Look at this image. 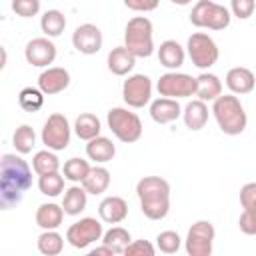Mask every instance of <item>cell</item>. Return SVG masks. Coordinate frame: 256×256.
Wrapping results in <instances>:
<instances>
[{"label": "cell", "mask_w": 256, "mask_h": 256, "mask_svg": "<svg viewBox=\"0 0 256 256\" xmlns=\"http://www.w3.org/2000/svg\"><path fill=\"white\" fill-rule=\"evenodd\" d=\"M32 186V170L28 162L16 154H4L0 158V206L10 210L18 206L24 192Z\"/></svg>", "instance_id": "1"}, {"label": "cell", "mask_w": 256, "mask_h": 256, "mask_svg": "<svg viewBox=\"0 0 256 256\" xmlns=\"http://www.w3.org/2000/svg\"><path fill=\"white\" fill-rule=\"evenodd\" d=\"M140 210L150 220H162L170 212V184L160 176H144L136 184Z\"/></svg>", "instance_id": "2"}, {"label": "cell", "mask_w": 256, "mask_h": 256, "mask_svg": "<svg viewBox=\"0 0 256 256\" xmlns=\"http://www.w3.org/2000/svg\"><path fill=\"white\" fill-rule=\"evenodd\" d=\"M212 114L218 128L228 136H238L246 130L248 116L236 94H220L212 104Z\"/></svg>", "instance_id": "3"}, {"label": "cell", "mask_w": 256, "mask_h": 256, "mask_svg": "<svg viewBox=\"0 0 256 256\" xmlns=\"http://www.w3.org/2000/svg\"><path fill=\"white\" fill-rule=\"evenodd\" d=\"M154 28L146 16H134L124 28V46L136 58H148L154 52Z\"/></svg>", "instance_id": "4"}, {"label": "cell", "mask_w": 256, "mask_h": 256, "mask_svg": "<svg viewBox=\"0 0 256 256\" xmlns=\"http://www.w3.org/2000/svg\"><path fill=\"white\" fill-rule=\"evenodd\" d=\"M106 122H108V128L112 130V134L124 142V144H134L140 140L142 136V120L136 112H130L128 108H110L108 114H106Z\"/></svg>", "instance_id": "5"}, {"label": "cell", "mask_w": 256, "mask_h": 256, "mask_svg": "<svg viewBox=\"0 0 256 256\" xmlns=\"http://www.w3.org/2000/svg\"><path fill=\"white\" fill-rule=\"evenodd\" d=\"M230 10L212 0H198L190 12V22L196 28L208 30H224L230 24Z\"/></svg>", "instance_id": "6"}, {"label": "cell", "mask_w": 256, "mask_h": 256, "mask_svg": "<svg viewBox=\"0 0 256 256\" xmlns=\"http://www.w3.org/2000/svg\"><path fill=\"white\" fill-rule=\"evenodd\" d=\"M186 48H188V56H190L192 64L200 70H208L218 62L220 50H218L216 42L212 40V36H208L206 32H194L188 38Z\"/></svg>", "instance_id": "7"}, {"label": "cell", "mask_w": 256, "mask_h": 256, "mask_svg": "<svg viewBox=\"0 0 256 256\" xmlns=\"http://www.w3.org/2000/svg\"><path fill=\"white\" fill-rule=\"evenodd\" d=\"M70 134H72V128H70L68 118L64 114H60V112H54L44 122V128H42V144L46 148L54 150V152H60V150L68 148Z\"/></svg>", "instance_id": "8"}, {"label": "cell", "mask_w": 256, "mask_h": 256, "mask_svg": "<svg viewBox=\"0 0 256 256\" xmlns=\"http://www.w3.org/2000/svg\"><path fill=\"white\" fill-rule=\"evenodd\" d=\"M196 78H192L190 74L184 72H166L160 76V80L156 82V90L160 96L166 98H188V96H196Z\"/></svg>", "instance_id": "9"}, {"label": "cell", "mask_w": 256, "mask_h": 256, "mask_svg": "<svg viewBox=\"0 0 256 256\" xmlns=\"http://www.w3.org/2000/svg\"><path fill=\"white\" fill-rule=\"evenodd\" d=\"M216 230L210 220H196L186 234V252L190 256H210Z\"/></svg>", "instance_id": "10"}, {"label": "cell", "mask_w": 256, "mask_h": 256, "mask_svg": "<svg viewBox=\"0 0 256 256\" xmlns=\"http://www.w3.org/2000/svg\"><path fill=\"white\" fill-rule=\"evenodd\" d=\"M102 234H104V230H102L100 220L86 216V218H80L78 222H74L72 226H68L66 240H68L70 246H74L78 250H84L90 244H94L96 240H100Z\"/></svg>", "instance_id": "11"}, {"label": "cell", "mask_w": 256, "mask_h": 256, "mask_svg": "<svg viewBox=\"0 0 256 256\" xmlns=\"http://www.w3.org/2000/svg\"><path fill=\"white\" fill-rule=\"evenodd\" d=\"M122 98L130 108H144L152 98V80L146 74H132L122 84Z\"/></svg>", "instance_id": "12"}, {"label": "cell", "mask_w": 256, "mask_h": 256, "mask_svg": "<svg viewBox=\"0 0 256 256\" xmlns=\"http://www.w3.org/2000/svg\"><path fill=\"white\" fill-rule=\"evenodd\" d=\"M102 42H104V38H102L100 28H98L96 24H90V22L80 24V26L74 30V34H72V46H74L80 54H88V56H90V54L100 52Z\"/></svg>", "instance_id": "13"}, {"label": "cell", "mask_w": 256, "mask_h": 256, "mask_svg": "<svg viewBox=\"0 0 256 256\" xmlns=\"http://www.w3.org/2000/svg\"><path fill=\"white\" fill-rule=\"evenodd\" d=\"M24 56L28 60V64L44 68L48 64H52L56 60V44L48 38V36H40V38H32L26 48H24Z\"/></svg>", "instance_id": "14"}, {"label": "cell", "mask_w": 256, "mask_h": 256, "mask_svg": "<svg viewBox=\"0 0 256 256\" xmlns=\"http://www.w3.org/2000/svg\"><path fill=\"white\" fill-rule=\"evenodd\" d=\"M68 84H70V72L66 68H60V66L46 68L38 76V88L46 96H54V94L64 92L68 88Z\"/></svg>", "instance_id": "15"}, {"label": "cell", "mask_w": 256, "mask_h": 256, "mask_svg": "<svg viewBox=\"0 0 256 256\" xmlns=\"http://www.w3.org/2000/svg\"><path fill=\"white\" fill-rule=\"evenodd\" d=\"M98 214H100V220L106 224H120L128 216V204L120 196H106L98 204Z\"/></svg>", "instance_id": "16"}, {"label": "cell", "mask_w": 256, "mask_h": 256, "mask_svg": "<svg viewBox=\"0 0 256 256\" xmlns=\"http://www.w3.org/2000/svg\"><path fill=\"white\" fill-rule=\"evenodd\" d=\"M182 114V108L178 104L176 98H156L152 104H150V116L156 124H170L174 122L178 116Z\"/></svg>", "instance_id": "17"}, {"label": "cell", "mask_w": 256, "mask_h": 256, "mask_svg": "<svg viewBox=\"0 0 256 256\" xmlns=\"http://www.w3.org/2000/svg\"><path fill=\"white\" fill-rule=\"evenodd\" d=\"M226 86L230 88L232 94H248L254 90L256 86V78L252 74V70L244 68V66H236L230 68L226 74Z\"/></svg>", "instance_id": "18"}, {"label": "cell", "mask_w": 256, "mask_h": 256, "mask_svg": "<svg viewBox=\"0 0 256 256\" xmlns=\"http://www.w3.org/2000/svg\"><path fill=\"white\" fill-rule=\"evenodd\" d=\"M136 66V56L126 46H116L108 54V70L116 76H126Z\"/></svg>", "instance_id": "19"}, {"label": "cell", "mask_w": 256, "mask_h": 256, "mask_svg": "<svg viewBox=\"0 0 256 256\" xmlns=\"http://www.w3.org/2000/svg\"><path fill=\"white\" fill-rule=\"evenodd\" d=\"M86 156L96 164H106L116 156V146L106 136H96L86 144Z\"/></svg>", "instance_id": "20"}, {"label": "cell", "mask_w": 256, "mask_h": 256, "mask_svg": "<svg viewBox=\"0 0 256 256\" xmlns=\"http://www.w3.org/2000/svg\"><path fill=\"white\" fill-rule=\"evenodd\" d=\"M64 208L54 202H44L36 210V224L42 230H56L64 220Z\"/></svg>", "instance_id": "21"}, {"label": "cell", "mask_w": 256, "mask_h": 256, "mask_svg": "<svg viewBox=\"0 0 256 256\" xmlns=\"http://www.w3.org/2000/svg\"><path fill=\"white\" fill-rule=\"evenodd\" d=\"M184 58H186V52L176 40H164L158 48V60L168 70L180 68L184 64Z\"/></svg>", "instance_id": "22"}, {"label": "cell", "mask_w": 256, "mask_h": 256, "mask_svg": "<svg viewBox=\"0 0 256 256\" xmlns=\"http://www.w3.org/2000/svg\"><path fill=\"white\" fill-rule=\"evenodd\" d=\"M196 96L204 102H214L222 94V80L212 72H202L200 76H196Z\"/></svg>", "instance_id": "23"}, {"label": "cell", "mask_w": 256, "mask_h": 256, "mask_svg": "<svg viewBox=\"0 0 256 256\" xmlns=\"http://www.w3.org/2000/svg\"><path fill=\"white\" fill-rule=\"evenodd\" d=\"M182 116H184V124H186V128H190V130H202L204 126H206V122H208V106H206V102L204 100H192V102H188L186 104V108H184V112H182Z\"/></svg>", "instance_id": "24"}, {"label": "cell", "mask_w": 256, "mask_h": 256, "mask_svg": "<svg viewBox=\"0 0 256 256\" xmlns=\"http://www.w3.org/2000/svg\"><path fill=\"white\" fill-rule=\"evenodd\" d=\"M88 204V192L84 190V186H70L66 192H64V198H62V208L68 216H78Z\"/></svg>", "instance_id": "25"}, {"label": "cell", "mask_w": 256, "mask_h": 256, "mask_svg": "<svg viewBox=\"0 0 256 256\" xmlns=\"http://www.w3.org/2000/svg\"><path fill=\"white\" fill-rule=\"evenodd\" d=\"M100 130H102V124H100V118L92 112H84L76 118L74 122V132L80 140H92L96 136H100Z\"/></svg>", "instance_id": "26"}, {"label": "cell", "mask_w": 256, "mask_h": 256, "mask_svg": "<svg viewBox=\"0 0 256 256\" xmlns=\"http://www.w3.org/2000/svg\"><path fill=\"white\" fill-rule=\"evenodd\" d=\"M82 186H84V190L88 194H94V196L96 194H102L110 186V172L104 166H92L90 172H88V176L84 178Z\"/></svg>", "instance_id": "27"}, {"label": "cell", "mask_w": 256, "mask_h": 256, "mask_svg": "<svg viewBox=\"0 0 256 256\" xmlns=\"http://www.w3.org/2000/svg\"><path fill=\"white\" fill-rule=\"evenodd\" d=\"M40 28L48 38H56L66 28V16L60 10H46L40 18Z\"/></svg>", "instance_id": "28"}, {"label": "cell", "mask_w": 256, "mask_h": 256, "mask_svg": "<svg viewBox=\"0 0 256 256\" xmlns=\"http://www.w3.org/2000/svg\"><path fill=\"white\" fill-rule=\"evenodd\" d=\"M58 168H60V160H58V156L54 154V150H50V148L36 152L34 158H32V170H34L38 176L50 174V172H58Z\"/></svg>", "instance_id": "29"}, {"label": "cell", "mask_w": 256, "mask_h": 256, "mask_svg": "<svg viewBox=\"0 0 256 256\" xmlns=\"http://www.w3.org/2000/svg\"><path fill=\"white\" fill-rule=\"evenodd\" d=\"M130 242H132L130 232L126 228H122V226H112L108 232L102 234V244L110 246L116 254H124V250H126V246Z\"/></svg>", "instance_id": "30"}, {"label": "cell", "mask_w": 256, "mask_h": 256, "mask_svg": "<svg viewBox=\"0 0 256 256\" xmlns=\"http://www.w3.org/2000/svg\"><path fill=\"white\" fill-rule=\"evenodd\" d=\"M12 144L16 148L18 154H28L32 152L34 144H36V132L32 126L28 124H20L16 130H14V136H12Z\"/></svg>", "instance_id": "31"}, {"label": "cell", "mask_w": 256, "mask_h": 256, "mask_svg": "<svg viewBox=\"0 0 256 256\" xmlns=\"http://www.w3.org/2000/svg\"><path fill=\"white\" fill-rule=\"evenodd\" d=\"M36 246H38V250H40L42 254H46V256H56V254H60L62 248H64V238H62L56 230H44V232L38 236Z\"/></svg>", "instance_id": "32"}, {"label": "cell", "mask_w": 256, "mask_h": 256, "mask_svg": "<svg viewBox=\"0 0 256 256\" xmlns=\"http://www.w3.org/2000/svg\"><path fill=\"white\" fill-rule=\"evenodd\" d=\"M44 92L40 88H32V86H26L20 90L18 94V104L22 110L26 112H38L42 106H44Z\"/></svg>", "instance_id": "33"}, {"label": "cell", "mask_w": 256, "mask_h": 256, "mask_svg": "<svg viewBox=\"0 0 256 256\" xmlns=\"http://www.w3.org/2000/svg\"><path fill=\"white\" fill-rule=\"evenodd\" d=\"M90 168L92 166L88 164V160H84V158H70V160L64 162V178L74 182V184H78V182L82 184L84 178L88 176Z\"/></svg>", "instance_id": "34"}, {"label": "cell", "mask_w": 256, "mask_h": 256, "mask_svg": "<svg viewBox=\"0 0 256 256\" xmlns=\"http://www.w3.org/2000/svg\"><path fill=\"white\" fill-rule=\"evenodd\" d=\"M38 188L44 196H58L64 192V176L60 172H50V174H42L38 178Z\"/></svg>", "instance_id": "35"}, {"label": "cell", "mask_w": 256, "mask_h": 256, "mask_svg": "<svg viewBox=\"0 0 256 256\" xmlns=\"http://www.w3.org/2000/svg\"><path fill=\"white\" fill-rule=\"evenodd\" d=\"M180 244H182V238L174 230H164L156 236V246L164 254H176L180 250Z\"/></svg>", "instance_id": "36"}, {"label": "cell", "mask_w": 256, "mask_h": 256, "mask_svg": "<svg viewBox=\"0 0 256 256\" xmlns=\"http://www.w3.org/2000/svg\"><path fill=\"white\" fill-rule=\"evenodd\" d=\"M12 10L22 18H32L40 12V0H12Z\"/></svg>", "instance_id": "37"}, {"label": "cell", "mask_w": 256, "mask_h": 256, "mask_svg": "<svg viewBox=\"0 0 256 256\" xmlns=\"http://www.w3.org/2000/svg\"><path fill=\"white\" fill-rule=\"evenodd\" d=\"M124 254L126 256H154L156 254V248L148 240H132L126 246Z\"/></svg>", "instance_id": "38"}, {"label": "cell", "mask_w": 256, "mask_h": 256, "mask_svg": "<svg viewBox=\"0 0 256 256\" xmlns=\"http://www.w3.org/2000/svg\"><path fill=\"white\" fill-rule=\"evenodd\" d=\"M254 8H256V0H230V10L240 20L250 18L254 14Z\"/></svg>", "instance_id": "39"}, {"label": "cell", "mask_w": 256, "mask_h": 256, "mask_svg": "<svg viewBox=\"0 0 256 256\" xmlns=\"http://www.w3.org/2000/svg\"><path fill=\"white\" fill-rule=\"evenodd\" d=\"M238 226L244 234L248 236H254L256 234V208H248V210H242L240 218H238Z\"/></svg>", "instance_id": "40"}, {"label": "cell", "mask_w": 256, "mask_h": 256, "mask_svg": "<svg viewBox=\"0 0 256 256\" xmlns=\"http://www.w3.org/2000/svg\"><path fill=\"white\" fill-rule=\"evenodd\" d=\"M240 204L244 210L256 208V182H248L240 188Z\"/></svg>", "instance_id": "41"}, {"label": "cell", "mask_w": 256, "mask_h": 256, "mask_svg": "<svg viewBox=\"0 0 256 256\" xmlns=\"http://www.w3.org/2000/svg\"><path fill=\"white\" fill-rule=\"evenodd\" d=\"M160 0H124V6L134 12H152L156 10Z\"/></svg>", "instance_id": "42"}, {"label": "cell", "mask_w": 256, "mask_h": 256, "mask_svg": "<svg viewBox=\"0 0 256 256\" xmlns=\"http://www.w3.org/2000/svg\"><path fill=\"white\" fill-rule=\"evenodd\" d=\"M102 254H108V256H112V254H116L110 246H106V244H102V246H98V248H92L90 250V256H102Z\"/></svg>", "instance_id": "43"}, {"label": "cell", "mask_w": 256, "mask_h": 256, "mask_svg": "<svg viewBox=\"0 0 256 256\" xmlns=\"http://www.w3.org/2000/svg\"><path fill=\"white\" fill-rule=\"evenodd\" d=\"M172 4H178V6H188L192 0H170Z\"/></svg>", "instance_id": "44"}]
</instances>
